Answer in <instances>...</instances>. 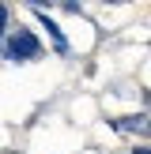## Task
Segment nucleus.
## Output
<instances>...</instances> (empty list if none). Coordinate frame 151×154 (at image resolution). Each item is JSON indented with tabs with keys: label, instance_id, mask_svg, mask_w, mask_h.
Returning a JSON list of instances; mask_svg holds the SVG:
<instances>
[{
	"label": "nucleus",
	"instance_id": "obj_1",
	"mask_svg": "<svg viewBox=\"0 0 151 154\" xmlns=\"http://www.w3.org/2000/svg\"><path fill=\"white\" fill-rule=\"evenodd\" d=\"M0 57L11 60V64H30V60L45 57V45H42V38H38L30 26H11L4 38H0Z\"/></svg>",
	"mask_w": 151,
	"mask_h": 154
},
{
	"label": "nucleus",
	"instance_id": "obj_2",
	"mask_svg": "<svg viewBox=\"0 0 151 154\" xmlns=\"http://www.w3.org/2000/svg\"><path fill=\"white\" fill-rule=\"evenodd\" d=\"M113 132H125V135H140V139H151V117L147 113H128V117L117 120H106Z\"/></svg>",
	"mask_w": 151,
	"mask_h": 154
},
{
	"label": "nucleus",
	"instance_id": "obj_3",
	"mask_svg": "<svg viewBox=\"0 0 151 154\" xmlns=\"http://www.w3.org/2000/svg\"><path fill=\"white\" fill-rule=\"evenodd\" d=\"M34 19H38V26H45V34H49V42H53V53H57V57H72V45H68L60 23L53 19L49 11H34Z\"/></svg>",
	"mask_w": 151,
	"mask_h": 154
},
{
	"label": "nucleus",
	"instance_id": "obj_4",
	"mask_svg": "<svg viewBox=\"0 0 151 154\" xmlns=\"http://www.w3.org/2000/svg\"><path fill=\"white\" fill-rule=\"evenodd\" d=\"M11 30V8H8V0H0V38Z\"/></svg>",
	"mask_w": 151,
	"mask_h": 154
},
{
	"label": "nucleus",
	"instance_id": "obj_5",
	"mask_svg": "<svg viewBox=\"0 0 151 154\" xmlns=\"http://www.w3.org/2000/svg\"><path fill=\"white\" fill-rule=\"evenodd\" d=\"M53 4H57L60 11H68V15H83V4H79V0H53Z\"/></svg>",
	"mask_w": 151,
	"mask_h": 154
},
{
	"label": "nucleus",
	"instance_id": "obj_6",
	"mask_svg": "<svg viewBox=\"0 0 151 154\" xmlns=\"http://www.w3.org/2000/svg\"><path fill=\"white\" fill-rule=\"evenodd\" d=\"M98 4H132V0H98Z\"/></svg>",
	"mask_w": 151,
	"mask_h": 154
},
{
	"label": "nucleus",
	"instance_id": "obj_7",
	"mask_svg": "<svg viewBox=\"0 0 151 154\" xmlns=\"http://www.w3.org/2000/svg\"><path fill=\"white\" fill-rule=\"evenodd\" d=\"M132 154H151V150L147 147H132Z\"/></svg>",
	"mask_w": 151,
	"mask_h": 154
}]
</instances>
